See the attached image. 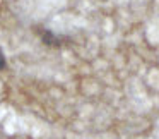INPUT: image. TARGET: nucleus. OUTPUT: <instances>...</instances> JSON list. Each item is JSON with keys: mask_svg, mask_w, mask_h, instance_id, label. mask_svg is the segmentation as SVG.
Masks as SVG:
<instances>
[{"mask_svg": "<svg viewBox=\"0 0 159 139\" xmlns=\"http://www.w3.org/2000/svg\"><path fill=\"white\" fill-rule=\"evenodd\" d=\"M5 67V59H4V55H2V52H0V70Z\"/></svg>", "mask_w": 159, "mask_h": 139, "instance_id": "obj_1", "label": "nucleus"}]
</instances>
